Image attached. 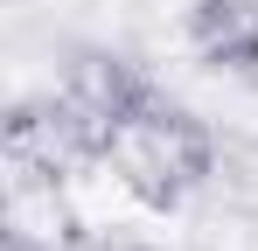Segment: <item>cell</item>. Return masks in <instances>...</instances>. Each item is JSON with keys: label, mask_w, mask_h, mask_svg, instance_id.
Masks as SVG:
<instances>
[{"label": "cell", "mask_w": 258, "mask_h": 251, "mask_svg": "<svg viewBox=\"0 0 258 251\" xmlns=\"http://www.w3.org/2000/svg\"><path fill=\"white\" fill-rule=\"evenodd\" d=\"M98 167H105L140 209L174 216V209L216 174V133L196 119L188 105H174V98L154 91V98L112 133V147H105Z\"/></svg>", "instance_id": "1"}, {"label": "cell", "mask_w": 258, "mask_h": 251, "mask_svg": "<svg viewBox=\"0 0 258 251\" xmlns=\"http://www.w3.org/2000/svg\"><path fill=\"white\" fill-rule=\"evenodd\" d=\"M147 98H154V84L140 77L119 49H84V56H70V70L56 77L49 112H56V126H63L70 154H77L84 167H98L105 147H112V133H119Z\"/></svg>", "instance_id": "2"}, {"label": "cell", "mask_w": 258, "mask_h": 251, "mask_svg": "<svg viewBox=\"0 0 258 251\" xmlns=\"http://www.w3.org/2000/svg\"><path fill=\"white\" fill-rule=\"evenodd\" d=\"M181 35L203 70L258 77V0H188Z\"/></svg>", "instance_id": "3"}, {"label": "cell", "mask_w": 258, "mask_h": 251, "mask_svg": "<svg viewBox=\"0 0 258 251\" xmlns=\"http://www.w3.org/2000/svg\"><path fill=\"white\" fill-rule=\"evenodd\" d=\"M63 251H154V244H140V237H126V230H112V237H98V230H91V237H70Z\"/></svg>", "instance_id": "4"}, {"label": "cell", "mask_w": 258, "mask_h": 251, "mask_svg": "<svg viewBox=\"0 0 258 251\" xmlns=\"http://www.w3.org/2000/svg\"><path fill=\"white\" fill-rule=\"evenodd\" d=\"M7 251H63V244H42L35 230H7Z\"/></svg>", "instance_id": "5"}]
</instances>
